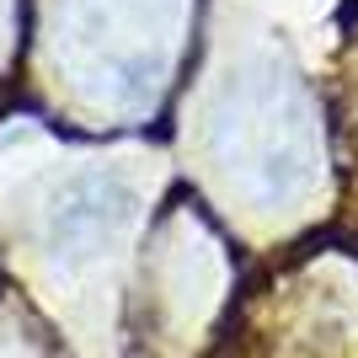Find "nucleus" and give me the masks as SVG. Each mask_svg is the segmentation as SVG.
<instances>
[{"mask_svg":"<svg viewBox=\"0 0 358 358\" xmlns=\"http://www.w3.org/2000/svg\"><path fill=\"white\" fill-rule=\"evenodd\" d=\"M123 203H129V198H123L118 187H107V182H80V187L64 193L59 209H54V230H59V236L102 230V224H113V214H118Z\"/></svg>","mask_w":358,"mask_h":358,"instance_id":"f257e3e1","label":"nucleus"}]
</instances>
